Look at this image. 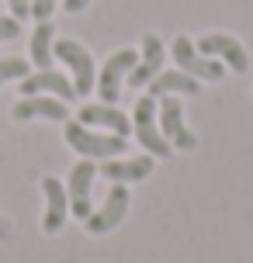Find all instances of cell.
<instances>
[{
    "instance_id": "cell-1",
    "label": "cell",
    "mask_w": 253,
    "mask_h": 263,
    "mask_svg": "<svg viewBox=\"0 0 253 263\" xmlns=\"http://www.w3.org/2000/svg\"><path fill=\"white\" fill-rule=\"evenodd\" d=\"M63 139H66V145L69 149H77L80 153V159H118L121 153H125V139L121 135H101V132H94V128H87V125H80V121H66V128H63Z\"/></svg>"
},
{
    "instance_id": "cell-2",
    "label": "cell",
    "mask_w": 253,
    "mask_h": 263,
    "mask_svg": "<svg viewBox=\"0 0 253 263\" xmlns=\"http://www.w3.org/2000/svg\"><path fill=\"white\" fill-rule=\"evenodd\" d=\"M132 132L139 135V145L149 156H170L173 145L167 142V135L160 132V118H156V97L142 93L132 107Z\"/></svg>"
},
{
    "instance_id": "cell-3",
    "label": "cell",
    "mask_w": 253,
    "mask_h": 263,
    "mask_svg": "<svg viewBox=\"0 0 253 263\" xmlns=\"http://www.w3.org/2000/svg\"><path fill=\"white\" fill-rule=\"evenodd\" d=\"M56 59H63L73 73V87H77V97H87V93L97 87V66H94V55L83 49L77 39H56L52 49Z\"/></svg>"
},
{
    "instance_id": "cell-4",
    "label": "cell",
    "mask_w": 253,
    "mask_h": 263,
    "mask_svg": "<svg viewBox=\"0 0 253 263\" xmlns=\"http://www.w3.org/2000/svg\"><path fill=\"white\" fill-rule=\"evenodd\" d=\"M156 118H160V132L167 135V142H170L173 149H184V153L198 149V135L187 128L184 107H180V101H177L173 93L160 97V104H156Z\"/></svg>"
},
{
    "instance_id": "cell-5",
    "label": "cell",
    "mask_w": 253,
    "mask_h": 263,
    "mask_svg": "<svg viewBox=\"0 0 253 263\" xmlns=\"http://www.w3.org/2000/svg\"><path fill=\"white\" fill-rule=\"evenodd\" d=\"M135 63H139V52H135V49H118L115 55H107L104 69L97 73V93H101L104 104H115L121 97V83L129 80Z\"/></svg>"
},
{
    "instance_id": "cell-6",
    "label": "cell",
    "mask_w": 253,
    "mask_h": 263,
    "mask_svg": "<svg viewBox=\"0 0 253 263\" xmlns=\"http://www.w3.org/2000/svg\"><path fill=\"white\" fill-rule=\"evenodd\" d=\"M173 63H177V69H184L187 77L194 80H222L226 77V66L219 63V59H208V55H201L198 49H194V42L187 39V35H177L173 39Z\"/></svg>"
},
{
    "instance_id": "cell-7",
    "label": "cell",
    "mask_w": 253,
    "mask_h": 263,
    "mask_svg": "<svg viewBox=\"0 0 253 263\" xmlns=\"http://www.w3.org/2000/svg\"><path fill=\"white\" fill-rule=\"evenodd\" d=\"M129 187L125 184H111V191H107L104 204L97 211H91V218L83 222V229L91 232V236H107L111 229H118L121 218H125V211H129Z\"/></svg>"
},
{
    "instance_id": "cell-8",
    "label": "cell",
    "mask_w": 253,
    "mask_h": 263,
    "mask_svg": "<svg viewBox=\"0 0 253 263\" xmlns=\"http://www.w3.org/2000/svg\"><path fill=\"white\" fill-rule=\"evenodd\" d=\"M201 55H208V59H219V63H226L232 73H246L250 69V52L243 49L240 39H232V35H205V39H198V45H194Z\"/></svg>"
},
{
    "instance_id": "cell-9",
    "label": "cell",
    "mask_w": 253,
    "mask_h": 263,
    "mask_svg": "<svg viewBox=\"0 0 253 263\" xmlns=\"http://www.w3.org/2000/svg\"><path fill=\"white\" fill-rule=\"evenodd\" d=\"M94 177H97V163L94 159H80L73 170H69V184H66V194H69V211L80 218V222H87L91 218V184Z\"/></svg>"
},
{
    "instance_id": "cell-10",
    "label": "cell",
    "mask_w": 253,
    "mask_h": 263,
    "mask_svg": "<svg viewBox=\"0 0 253 263\" xmlns=\"http://www.w3.org/2000/svg\"><path fill=\"white\" fill-rule=\"evenodd\" d=\"M59 97V101H77V87H73V80L63 77V73H56V69H39V73H28L21 80V97Z\"/></svg>"
},
{
    "instance_id": "cell-11",
    "label": "cell",
    "mask_w": 253,
    "mask_h": 263,
    "mask_svg": "<svg viewBox=\"0 0 253 263\" xmlns=\"http://www.w3.org/2000/svg\"><path fill=\"white\" fill-rule=\"evenodd\" d=\"M11 118L14 121H69V107L66 101H59V97H45V93H39V97H21L17 104L11 107Z\"/></svg>"
},
{
    "instance_id": "cell-12",
    "label": "cell",
    "mask_w": 253,
    "mask_h": 263,
    "mask_svg": "<svg viewBox=\"0 0 253 263\" xmlns=\"http://www.w3.org/2000/svg\"><path fill=\"white\" fill-rule=\"evenodd\" d=\"M163 59H167V49H163V42L149 31V35H142V52H139V63H135V69L129 73V83H132L135 90L139 87H149L153 83V77H160L163 73Z\"/></svg>"
},
{
    "instance_id": "cell-13",
    "label": "cell",
    "mask_w": 253,
    "mask_h": 263,
    "mask_svg": "<svg viewBox=\"0 0 253 263\" xmlns=\"http://www.w3.org/2000/svg\"><path fill=\"white\" fill-rule=\"evenodd\" d=\"M42 194H45V215H42V229L56 236L63 225H66V215H69V194H66V184H59V177H45L42 180Z\"/></svg>"
},
{
    "instance_id": "cell-14",
    "label": "cell",
    "mask_w": 253,
    "mask_h": 263,
    "mask_svg": "<svg viewBox=\"0 0 253 263\" xmlns=\"http://www.w3.org/2000/svg\"><path fill=\"white\" fill-rule=\"evenodd\" d=\"M77 121L87 128H107L111 135H121V139L132 132V118L125 111H118L115 104H83Z\"/></svg>"
},
{
    "instance_id": "cell-15",
    "label": "cell",
    "mask_w": 253,
    "mask_h": 263,
    "mask_svg": "<svg viewBox=\"0 0 253 263\" xmlns=\"http://www.w3.org/2000/svg\"><path fill=\"white\" fill-rule=\"evenodd\" d=\"M153 159L156 156H132V159H104L97 163V173L107 177L111 184H132V180H146L153 173Z\"/></svg>"
},
{
    "instance_id": "cell-16",
    "label": "cell",
    "mask_w": 253,
    "mask_h": 263,
    "mask_svg": "<svg viewBox=\"0 0 253 263\" xmlns=\"http://www.w3.org/2000/svg\"><path fill=\"white\" fill-rule=\"evenodd\" d=\"M52 49H56V25L39 21L31 39H28V59L35 69H52Z\"/></svg>"
},
{
    "instance_id": "cell-17",
    "label": "cell",
    "mask_w": 253,
    "mask_h": 263,
    "mask_svg": "<svg viewBox=\"0 0 253 263\" xmlns=\"http://www.w3.org/2000/svg\"><path fill=\"white\" fill-rule=\"evenodd\" d=\"M201 83L194 77H187L184 69H163L160 77H153L149 83V97H167V93H198Z\"/></svg>"
},
{
    "instance_id": "cell-18",
    "label": "cell",
    "mask_w": 253,
    "mask_h": 263,
    "mask_svg": "<svg viewBox=\"0 0 253 263\" xmlns=\"http://www.w3.org/2000/svg\"><path fill=\"white\" fill-rule=\"evenodd\" d=\"M25 77H28V59H21V55L0 59V87L11 83V80H25Z\"/></svg>"
},
{
    "instance_id": "cell-19",
    "label": "cell",
    "mask_w": 253,
    "mask_h": 263,
    "mask_svg": "<svg viewBox=\"0 0 253 263\" xmlns=\"http://www.w3.org/2000/svg\"><path fill=\"white\" fill-rule=\"evenodd\" d=\"M21 35V21L14 14H0V42H11Z\"/></svg>"
},
{
    "instance_id": "cell-20",
    "label": "cell",
    "mask_w": 253,
    "mask_h": 263,
    "mask_svg": "<svg viewBox=\"0 0 253 263\" xmlns=\"http://www.w3.org/2000/svg\"><path fill=\"white\" fill-rule=\"evenodd\" d=\"M28 4H31V17L35 21H49L56 11V0H28Z\"/></svg>"
},
{
    "instance_id": "cell-21",
    "label": "cell",
    "mask_w": 253,
    "mask_h": 263,
    "mask_svg": "<svg viewBox=\"0 0 253 263\" xmlns=\"http://www.w3.org/2000/svg\"><path fill=\"white\" fill-rule=\"evenodd\" d=\"M7 7H11V14L17 17V21L31 14V4H28V0H7Z\"/></svg>"
},
{
    "instance_id": "cell-22",
    "label": "cell",
    "mask_w": 253,
    "mask_h": 263,
    "mask_svg": "<svg viewBox=\"0 0 253 263\" xmlns=\"http://www.w3.org/2000/svg\"><path fill=\"white\" fill-rule=\"evenodd\" d=\"M87 4H91V0H63V7H66L69 14H80V11H87Z\"/></svg>"
}]
</instances>
